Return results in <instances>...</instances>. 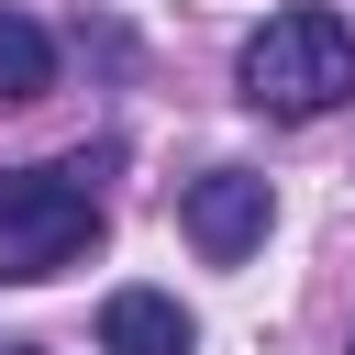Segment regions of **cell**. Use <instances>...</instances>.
I'll return each mask as SVG.
<instances>
[{"instance_id": "obj_2", "label": "cell", "mask_w": 355, "mask_h": 355, "mask_svg": "<svg viewBox=\"0 0 355 355\" xmlns=\"http://www.w3.org/2000/svg\"><path fill=\"white\" fill-rule=\"evenodd\" d=\"M100 244L89 166H0V277H67Z\"/></svg>"}, {"instance_id": "obj_3", "label": "cell", "mask_w": 355, "mask_h": 355, "mask_svg": "<svg viewBox=\"0 0 355 355\" xmlns=\"http://www.w3.org/2000/svg\"><path fill=\"white\" fill-rule=\"evenodd\" d=\"M178 233H189L211 266H244V255L266 244V178H255V166H211V178H189Z\"/></svg>"}, {"instance_id": "obj_4", "label": "cell", "mask_w": 355, "mask_h": 355, "mask_svg": "<svg viewBox=\"0 0 355 355\" xmlns=\"http://www.w3.org/2000/svg\"><path fill=\"white\" fill-rule=\"evenodd\" d=\"M200 322L166 300V288H111L100 300V355H189Z\"/></svg>"}, {"instance_id": "obj_1", "label": "cell", "mask_w": 355, "mask_h": 355, "mask_svg": "<svg viewBox=\"0 0 355 355\" xmlns=\"http://www.w3.org/2000/svg\"><path fill=\"white\" fill-rule=\"evenodd\" d=\"M233 89H244L266 122H322V111L355 89V33H344V11H322V0L266 11V22L244 33V55H233Z\"/></svg>"}, {"instance_id": "obj_5", "label": "cell", "mask_w": 355, "mask_h": 355, "mask_svg": "<svg viewBox=\"0 0 355 355\" xmlns=\"http://www.w3.org/2000/svg\"><path fill=\"white\" fill-rule=\"evenodd\" d=\"M44 89H55V33L0 0V100H44Z\"/></svg>"}, {"instance_id": "obj_6", "label": "cell", "mask_w": 355, "mask_h": 355, "mask_svg": "<svg viewBox=\"0 0 355 355\" xmlns=\"http://www.w3.org/2000/svg\"><path fill=\"white\" fill-rule=\"evenodd\" d=\"M0 355H33V344H0Z\"/></svg>"}]
</instances>
